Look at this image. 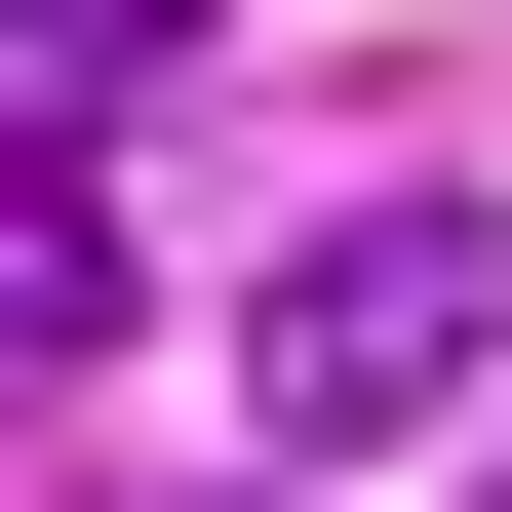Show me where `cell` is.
Returning a JSON list of instances; mask_svg holds the SVG:
<instances>
[{"label": "cell", "mask_w": 512, "mask_h": 512, "mask_svg": "<svg viewBox=\"0 0 512 512\" xmlns=\"http://www.w3.org/2000/svg\"><path fill=\"white\" fill-rule=\"evenodd\" d=\"M119 316V119H0V355Z\"/></svg>", "instance_id": "7a4b0ae2"}, {"label": "cell", "mask_w": 512, "mask_h": 512, "mask_svg": "<svg viewBox=\"0 0 512 512\" xmlns=\"http://www.w3.org/2000/svg\"><path fill=\"white\" fill-rule=\"evenodd\" d=\"M237 394H276V434H473V394H512V197H434V158H394V197H316V237H276V316H237Z\"/></svg>", "instance_id": "6da1fadb"}, {"label": "cell", "mask_w": 512, "mask_h": 512, "mask_svg": "<svg viewBox=\"0 0 512 512\" xmlns=\"http://www.w3.org/2000/svg\"><path fill=\"white\" fill-rule=\"evenodd\" d=\"M0 40H40L79 119H119V79H197V40H237V0H0Z\"/></svg>", "instance_id": "3957f363"}]
</instances>
